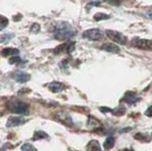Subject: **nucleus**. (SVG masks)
Returning a JSON list of instances; mask_svg holds the SVG:
<instances>
[{
    "label": "nucleus",
    "instance_id": "obj_1",
    "mask_svg": "<svg viewBox=\"0 0 152 151\" xmlns=\"http://www.w3.org/2000/svg\"><path fill=\"white\" fill-rule=\"evenodd\" d=\"M75 34V31L69 24L64 23V25H59L55 31V38L58 40H68Z\"/></svg>",
    "mask_w": 152,
    "mask_h": 151
},
{
    "label": "nucleus",
    "instance_id": "obj_2",
    "mask_svg": "<svg viewBox=\"0 0 152 151\" xmlns=\"http://www.w3.org/2000/svg\"><path fill=\"white\" fill-rule=\"evenodd\" d=\"M103 36H104V34L102 32V31L99 29H90V30L86 31L83 34L84 38H87L91 41H99L103 38Z\"/></svg>",
    "mask_w": 152,
    "mask_h": 151
},
{
    "label": "nucleus",
    "instance_id": "obj_3",
    "mask_svg": "<svg viewBox=\"0 0 152 151\" xmlns=\"http://www.w3.org/2000/svg\"><path fill=\"white\" fill-rule=\"evenodd\" d=\"M106 32L109 38L113 40L114 42H116V43L122 44V45H125L126 43V37L123 34H121V32L116 31H111V30H107Z\"/></svg>",
    "mask_w": 152,
    "mask_h": 151
},
{
    "label": "nucleus",
    "instance_id": "obj_4",
    "mask_svg": "<svg viewBox=\"0 0 152 151\" xmlns=\"http://www.w3.org/2000/svg\"><path fill=\"white\" fill-rule=\"evenodd\" d=\"M133 45L138 47L139 49L142 50H152V40L148 39H134L133 40Z\"/></svg>",
    "mask_w": 152,
    "mask_h": 151
},
{
    "label": "nucleus",
    "instance_id": "obj_5",
    "mask_svg": "<svg viewBox=\"0 0 152 151\" xmlns=\"http://www.w3.org/2000/svg\"><path fill=\"white\" fill-rule=\"evenodd\" d=\"M11 109L14 113H18V114H28V107L26 103H16L14 104L13 107H11Z\"/></svg>",
    "mask_w": 152,
    "mask_h": 151
},
{
    "label": "nucleus",
    "instance_id": "obj_6",
    "mask_svg": "<svg viewBox=\"0 0 152 151\" xmlns=\"http://www.w3.org/2000/svg\"><path fill=\"white\" fill-rule=\"evenodd\" d=\"M56 119H58L61 123H63V124L66 125H72L73 123H72V120H71V118L66 114L65 112H58L56 114Z\"/></svg>",
    "mask_w": 152,
    "mask_h": 151
},
{
    "label": "nucleus",
    "instance_id": "obj_7",
    "mask_svg": "<svg viewBox=\"0 0 152 151\" xmlns=\"http://www.w3.org/2000/svg\"><path fill=\"white\" fill-rule=\"evenodd\" d=\"M14 79L18 83H26L31 79V75L25 71L19 70V71L15 72V74H14Z\"/></svg>",
    "mask_w": 152,
    "mask_h": 151
},
{
    "label": "nucleus",
    "instance_id": "obj_8",
    "mask_svg": "<svg viewBox=\"0 0 152 151\" xmlns=\"http://www.w3.org/2000/svg\"><path fill=\"white\" fill-rule=\"evenodd\" d=\"M25 123H26V120L22 117H11L9 119L7 125L9 126H18V125L25 124Z\"/></svg>",
    "mask_w": 152,
    "mask_h": 151
},
{
    "label": "nucleus",
    "instance_id": "obj_9",
    "mask_svg": "<svg viewBox=\"0 0 152 151\" xmlns=\"http://www.w3.org/2000/svg\"><path fill=\"white\" fill-rule=\"evenodd\" d=\"M102 50H107L108 53H117L120 51V48H119L118 46L114 45V44H110V43L104 44L102 46Z\"/></svg>",
    "mask_w": 152,
    "mask_h": 151
},
{
    "label": "nucleus",
    "instance_id": "obj_10",
    "mask_svg": "<svg viewBox=\"0 0 152 151\" xmlns=\"http://www.w3.org/2000/svg\"><path fill=\"white\" fill-rule=\"evenodd\" d=\"M50 89L54 93H58L64 89V85L59 82H52L50 84Z\"/></svg>",
    "mask_w": 152,
    "mask_h": 151
},
{
    "label": "nucleus",
    "instance_id": "obj_11",
    "mask_svg": "<svg viewBox=\"0 0 152 151\" xmlns=\"http://www.w3.org/2000/svg\"><path fill=\"white\" fill-rule=\"evenodd\" d=\"M87 149H88V151H102L101 147H100V144L96 140L90 141L89 144H88Z\"/></svg>",
    "mask_w": 152,
    "mask_h": 151
},
{
    "label": "nucleus",
    "instance_id": "obj_12",
    "mask_svg": "<svg viewBox=\"0 0 152 151\" xmlns=\"http://www.w3.org/2000/svg\"><path fill=\"white\" fill-rule=\"evenodd\" d=\"M123 100L127 104H133L137 101V95L134 92H127Z\"/></svg>",
    "mask_w": 152,
    "mask_h": 151
},
{
    "label": "nucleus",
    "instance_id": "obj_13",
    "mask_svg": "<svg viewBox=\"0 0 152 151\" xmlns=\"http://www.w3.org/2000/svg\"><path fill=\"white\" fill-rule=\"evenodd\" d=\"M19 53V50L16 49H12V48H6L2 50V55L3 56H10V55H12V56H15L18 55Z\"/></svg>",
    "mask_w": 152,
    "mask_h": 151
},
{
    "label": "nucleus",
    "instance_id": "obj_14",
    "mask_svg": "<svg viewBox=\"0 0 152 151\" xmlns=\"http://www.w3.org/2000/svg\"><path fill=\"white\" fill-rule=\"evenodd\" d=\"M114 144H115V140H114L113 137H108V138H107V140L104 141V147L106 148L107 150H109L111 149Z\"/></svg>",
    "mask_w": 152,
    "mask_h": 151
},
{
    "label": "nucleus",
    "instance_id": "obj_15",
    "mask_svg": "<svg viewBox=\"0 0 152 151\" xmlns=\"http://www.w3.org/2000/svg\"><path fill=\"white\" fill-rule=\"evenodd\" d=\"M94 20H96V21H101V20H107L109 18V15H106V13H103V12H98L96 13L94 16Z\"/></svg>",
    "mask_w": 152,
    "mask_h": 151
},
{
    "label": "nucleus",
    "instance_id": "obj_16",
    "mask_svg": "<svg viewBox=\"0 0 152 151\" xmlns=\"http://www.w3.org/2000/svg\"><path fill=\"white\" fill-rule=\"evenodd\" d=\"M88 125L90 126L91 125V127H94V128H96V127H99L100 125V123L95 119V118L93 117H89L88 118Z\"/></svg>",
    "mask_w": 152,
    "mask_h": 151
},
{
    "label": "nucleus",
    "instance_id": "obj_17",
    "mask_svg": "<svg viewBox=\"0 0 152 151\" xmlns=\"http://www.w3.org/2000/svg\"><path fill=\"white\" fill-rule=\"evenodd\" d=\"M21 150L22 151H36L34 146L31 144H25L24 145H22Z\"/></svg>",
    "mask_w": 152,
    "mask_h": 151
},
{
    "label": "nucleus",
    "instance_id": "obj_18",
    "mask_svg": "<svg viewBox=\"0 0 152 151\" xmlns=\"http://www.w3.org/2000/svg\"><path fill=\"white\" fill-rule=\"evenodd\" d=\"M135 139L139 140V141H148L149 137L147 135L142 134V133H138L137 135H135Z\"/></svg>",
    "mask_w": 152,
    "mask_h": 151
},
{
    "label": "nucleus",
    "instance_id": "obj_19",
    "mask_svg": "<svg viewBox=\"0 0 152 151\" xmlns=\"http://www.w3.org/2000/svg\"><path fill=\"white\" fill-rule=\"evenodd\" d=\"M9 62H10V64H12H12H17V63H19V62H21V58L19 57L18 55L12 56V57L10 58Z\"/></svg>",
    "mask_w": 152,
    "mask_h": 151
},
{
    "label": "nucleus",
    "instance_id": "obj_20",
    "mask_svg": "<svg viewBox=\"0 0 152 151\" xmlns=\"http://www.w3.org/2000/svg\"><path fill=\"white\" fill-rule=\"evenodd\" d=\"M48 135L45 133V132H43V131H38L35 133L34 135V140L36 139H42V138H47Z\"/></svg>",
    "mask_w": 152,
    "mask_h": 151
},
{
    "label": "nucleus",
    "instance_id": "obj_21",
    "mask_svg": "<svg viewBox=\"0 0 152 151\" xmlns=\"http://www.w3.org/2000/svg\"><path fill=\"white\" fill-rule=\"evenodd\" d=\"M8 23H9V20L7 19L6 17L5 16H1V27H0V29H1V31L2 30H4L5 28L7 27V25H8Z\"/></svg>",
    "mask_w": 152,
    "mask_h": 151
},
{
    "label": "nucleus",
    "instance_id": "obj_22",
    "mask_svg": "<svg viewBox=\"0 0 152 151\" xmlns=\"http://www.w3.org/2000/svg\"><path fill=\"white\" fill-rule=\"evenodd\" d=\"M40 31V25L35 23V24H33L31 28V31L33 32V34H37L38 31Z\"/></svg>",
    "mask_w": 152,
    "mask_h": 151
},
{
    "label": "nucleus",
    "instance_id": "obj_23",
    "mask_svg": "<svg viewBox=\"0 0 152 151\" xmlns=\"http://www.w3.org/2000/svg\"><path fill=\"white\" fill-rule=\"evenodd\" d=\"M66 46H68L66 44H62L61 46H58V47H57V48L54 50V53H55V54H58L59 53H61V51H63L64 49L66 48Z\"/></svg>",
    "mask_w": 152,
    "mask_h": 151
},
{
    "label": "nucleus",
    "instance_id": "obj_24",
    "mask_svg": "<svg viewBox=\"0 0 152 151\" xmlns=\"http://www.w3.org/2000/svg\"><path fill=\"white\" fill-rule=\"evenodd\" d=\"M104 1L108 2L109 4H111V5H116V6L121 4V0H104Z\"/></svg>",
    "mask_w": 152,
    "mask_h": 151
},
{
    "label": "nucleus",
    "instance_id": "obj_25",
    "mask_svg": "<svg viewBox=\"0 0 152 151\" xmlns=\"http://www.w3.org/2000/svg\"><path fill=\"white\" fill-rule=\"evenodd\" d=\"M12 36H13L12 34H9V35L8 34H5V35H2V37H1V42H2V43H4V42L6 41V40L11 39Z\"/></svg>",
    "mask_w": 152,
    "mask_h": 151
},
{
    "label": "nucleus",
    "instance_id": "obj_26",
    "mask_svg": "<svg viewBox=\"0 0 152 151\" xmlns=\"http://www.w3.org/2000/svg\"><path fill=\"white\" fill-rule=\"evenodd\" d=\"M145 115L148 117H152V107H149L145 111Z\"/></svg>",
    "mask_w": 152,
    "mask_h": 151
},
{
    "label": "nucleus",
    "instance_id": "obj_27",
    "mask_svg": "<svg viewBox=\"0 0 152 151\" xmlns=\"http://www.w3.org/2000/svg\"><path fill=\"white\" fill-rule=\"evenodd\" d=\"M69 49H68V51L70 53H72V51L74 50V43H72L71 44V46L70 47H69Z\"/></svg>",
    "mask_w": 152,
    "mask_h": 151
},
{
    "label": "nucleus",
    "instance_id": "obj_28",
    "mask_svg": "<svg viewBox=\"0 0 152 151\" xmlns=\"http://www.w3.org/2000/svg\"><path fill=\"white\" fill-rule=\"evenodd\" d=\"M2 151H4V149H2Z\"/></svg>",
    "mask_w": 152,
    "mask_h": 151
}]
</instances>
